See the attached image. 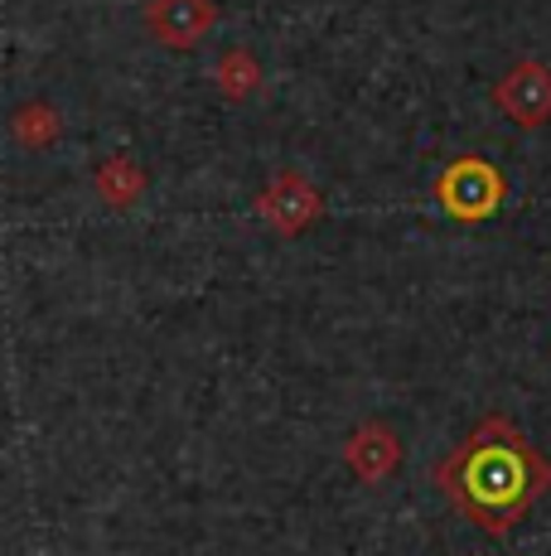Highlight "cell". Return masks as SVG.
Returning a JSON list of instances; mask_svg holds the SVG:
<instances>
[{"instance_id":"6da1fadb","label":"cell","mask_w":551,"mask_h":556,"mask_svg":"<svg viewBox=\"0 0 551 556\" xmlns=\"http://www.w3.org/2000/svg\"><path fill=\"white\" fill-rule=\"evenodd\" d=\"M431 484L450 498L470 528L503 538L551 489V459L508 416L494 412L440 465H431Z\"/></svg>"},{"instance_id":"7a4b0ae2","label":"cell","mask_w":551,"mask_h":556,"mask_svg":"<svg viewBox=\"0 0 551 556\" xmlns=\"http://www.w3.org/2000/svg\"><path fill=\"white\" fill-rule=\"evenodd\" d=\"M431 199L440 203L445 218L474 228V223H489L494 213L503 208L508 179L489 155H454L450 165H440L436 185H431Z\"/></svg>"},{"instance_id":"3957f363","label":"cell","mask_w":551,"mask_h":556,"mask_svg":"<svg viewBox=\"0 0 551 556\" xmlns=\"http://www.w3.org/2000/svg\"><path fill=\"white\" fill-rule=\"evenodd\" d=\"M494 106L523 131H542L551 122V68L537 59H523L494 83Z\"/></svg>"},{"instance_id":"277c9868","label":"cell","mask_w":551,"mask_h":556,"mask_svg":"<svg viewBox=\"0 0 551 556\" xmlns=\"http://www.w3.org/2000/svg\"><path fill=\"white\" fill-rule=\"evenodd\" d=\"M257 213L271 223V232L295 238V232H305L324 213V194L300 175V169H281V175L257 194Z\"/></svg>"},{"instance_id":"5b68a950","label":"cell","mask_w":551,"mask_h":556,"mask_svg":"<svg viewBox=\"0 0 551 556\" xmlns=\"http://www.w3.org/2000/svg\"><path fill=\"white\" fill-rule=\"evenodd\" d=\"M344 465L358 484H387L401 465V435L392 421H358L344 441Z\"/></svg>"},{"instance_id":"8992f818","label":"cell","mask_w":551,"mask_h":556,"mask_svg":"<svg viewBox=\"0 0 551 556\" xmlns=\"http://www.w3.org/2000/svg\"><path fill=\"white\" fill-rule=\"evenodd\" d=\"M218 5L214 0H151L145 5V29L165 49H194L214 29Z\"/></svg>"},{"instance_id":"52a82bcc","label":"cell","mask_w":551,"mask_h":556,"mask_svg":"<svg viewBox=\"0 0 551 556\" xmlns=\"http://www.w3.org/2000/svg\"><path fill=\"white\" fill-rule=\"evenodd\" d=\"M214 83H218V92L228 102H247V98H257L261 92L267 73H261V59L252 49H228L214 63Z\"/></svg>"},{"instance_id":"ba28073f","label":"cell","mask_w":551,"mask_h":556,"mask_svg":"<svg viewBox=\"0 0 551 556\" xmlns=\"http://www.w3.org/2000/svg\"><path fill=\"white\" fill-rule=\"evenodd\" d=\"M141 189H145V169L136 165V160L112 155L98 165V194L107 199L112 208H131V203L141 199Z\"/></svg>"},{"instance_id":"9c48e42d","label":"cell","mask_w":551,"mask_h":556,"mask_svg":"<svg viewBox=\"0 0 551 556\" xmlns=\"http://www.w3.org/2000/svg\"><path fill=\"white\" fill-rule=\"evenodd\" d=\"M15 141L29 146V151H44V146L59 141V112L49 102H25L15 112Z\"/></svg>"}]
</instances>
